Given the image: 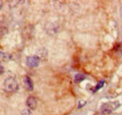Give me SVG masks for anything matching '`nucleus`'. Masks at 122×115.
Segmentation results:
<instances>
[{"label": "nucleus", "mask_w": 122, "mask_h": 115, "mask_svg": "<svg viewBox=\"0 0 122 115\" xmlns=\"http://www.w3.org/2000/svg\"><path fill=\"white\" fill-rule=\"evenodd\" d=\"M48 55V50L45 47H41L38 49L36 53V57H38L40 59H44Z\"/></svg>", "instance_id": "obj_6"}, {"label": "nucleus", "mask_w": 122, "mask_h": 115, "mask_svg": "<svg viewBox=\"0 0 122 115\" xmlns=\"http://www.w3.org/2000/svg\"><path fill=\"white\" fill-rule=\"evenodd\" d=\"M103 85H104V81H103V80L99 81V83L97 84V86H96V88H95L94 91H99L100 88H102V86H103Z\"/></svg>", "instance_id": "obj_9"}, {"label": "nucleus", "mask_w": 122, "mask_h": 115, "mask_svg": "<svg viewBox=\"0 0 122 115\" xmlns=\"http://www.w3.org/2000/svg\"><path fill=\"white\" fill-rule=\"evenodd\" d=\"M37 105H38V101L35 97L33 96H29L27 99H26V106L29 110H35L37 108Z\"/></svg>", "instance_id": "obj_5"}, {"label": "nucleus", "mask_w": 122, "mask_h": 115, "mask_svg": "<svg viewBox=\"0 0 122 115\" xmlns=\"http://www.w3.org/2000/svg\"><path fill=\"white\" fill-rule=\"evenodd\" d=\"M85 78H86V76L85 75H83V74H77L75 76V77H74V80H75V82H81V81L85 80Z\"/></svg>", "instance_id": "obj_8"}, {"label": "nucleus", "mask_w": 122, "mask_h": 115, "mask_svg": "<svg viewBox=\"0 0 122 115\" xmlns=\"http://www.w3.org/2000/svg\"><path fill=\"white\" fill-rule=\"evenodd\" d=\"M1 57L4 60H9L10 59V56L7 53H1Z\"/></svg>", "instance_id": "obj_10"}, {"label": "nucleus", "mask_w": 122, "mask_h": 115, "mask_svg": "<svg viewBox=\"0 0 122 115\" xmlns=\"http://www.w3.org/2000/svg\"><path fill=\"white\" fill-rule=\"evenodd\" d=\"M40 58L36 56H30V57H27L26 58V64L28 67H31V68H35V67H38L39 64H40Z\"/></svg>", "instance_id": "obj_3"}, {"label": "nucleus", "mask_w": 122, "mask_h": 115, "mask_svg": "<svg viewBox=\"0 0 122 115\" xmlns=\"http://www.w3.org/2000/svg\"><path fill=\"white\" fill-rule=\"evenodd\" d=\"M23 81H24V86H25V88H26L28 91H32L33 89H34V86H33V82H32L31 78H30L28 76H25L24 78H23Z\"/></svg>", "instance_id": "obj_7"}, {"label": "nucleus", "mask_w": 122, "mask_h": 115, "mask_svg": "<svg viewBox=\"0 0 122 115\" xmlns=\"http://www.w3.org/2000/svg\"><path fill=\"white\" fill-rule=\"evenodd\" d=\"M3 73H4V67H3L2 63L0 62V75H2Z\"/></svg>", "instance_id": "obj_13"}, {"label": "nucleus", "mask_w": 122, "mask_h": 115, "mask_svg": "<svg viewBox=\"0 0 122 115\" xmlns=\"http://www.w3.org/2000/svg\"><path fill=\"white\" fill-rule=\"evenodd\" d=\"M1 8H2V1H0V10H1Z\"/></svg>", "instance_id": "obj_14"}, {"label": "nucleus", "mask_w": 122, "mask_h": 115, "mask_svg": "<svg viewBox=\"0 0 122 115\" xmlns=\"http://www.w3.org/2000/svg\"><path fill=\"white\" fill-rule=\"evenodd\" d=\"M4 88H5V91H8V92H15L18 91L19 86H18V83L16 81V79L14 77H8L5 82H4Z\"/></svg>", "instance_id": "obj_1"}, {"label": "nucleus", "mask_w": 122, "mask_h": 115, "mask_svg": "<svg viewBox=\"0 0 122 115\" xmlns=\"http://www.w3.org/2000/svg\"><path fill=\"white\" fill-rule=\"evenodd\" d=\"M45 29H46L47 33H49L50 35H54L55 33L58 32L59 26L57 24H54V23H48L45 26Z\"/></svg>", "instance_id": "obj_4"}, {"label": "nucleus", "mask_w": 122, "mask_h": 115, "mask_svg": "<svg viewBox=\"0 0 122 115\" xmlns=\"http://www.w3.org/2000/svg\"><path fill=\"white\" fill-rule=\"evenodd\" d=\"M22 115H32V113H31V111L29 110H24L22 111Z\"/></svg>", "instance_id": "obj_11"}, {"label": "nucleus", "mask_w": 122, "mask_h": 115, "mask_svg": "<svg viewBox=\"0 0 122 115\" xmlns=\"http://www.w3.org/2000/svg\"><path fill=\"white\" fill-rule=\"evenodd\" d=\"M86 101H84V100H80V101H79V105H78V108L80 109V108L84 107V106L86 105Z\"/></svg>", "instance_id": "obj_12"}, {"label": "nucleus", "mask_w": 122, "mask_h": 115, "mask_svg": "<svg viewBox=\"0 0 122 115\" xmlns=\"http://www.w3.org/2000/svg\"><path fill=\"white\" fill-rule=\"evenodd\" d=\"M119 107L118 102H112V103H105L101 106L100 110L101 113L103 114H110L114 110H116L117 108Z\"/></svg>", "instance_id": "obj_2"}, {"label": "nucleus", "mask_w": 122, "mask_h": 115, "mask_svg": "<svg viewBox=\"0 0 122 115\" xmlns=\"http://www.w3.org/2000/svg\"><path fill=\"white\" fill-rule=\"evenodd\" d=\"M1 53H2V52H1V51H0V55H1Z\"/></svg>", "instance_id": "obj_15"}]
</instances>
